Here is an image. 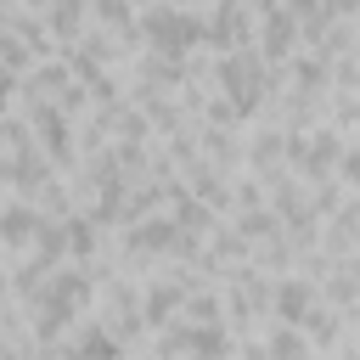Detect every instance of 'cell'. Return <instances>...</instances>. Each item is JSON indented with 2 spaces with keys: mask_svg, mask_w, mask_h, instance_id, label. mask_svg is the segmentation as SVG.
<instances>
[{
  "mask_svg": "<svg viewBox=\"0 0 360 360\" xmlns=\"http://www.w3.org/2000/svg\"><path fill=\"white\" fill-rule=\"evenodd\" d=\"M146 28H152V39H158L163 51H186V45L197 39V22H186V17H174V11H158Z\"/></svg>",
  "mask_w": 360,
  "mask_h": 360,
  "instance_id": "cell-1",
  "label": "cell"
}]
</instances>
